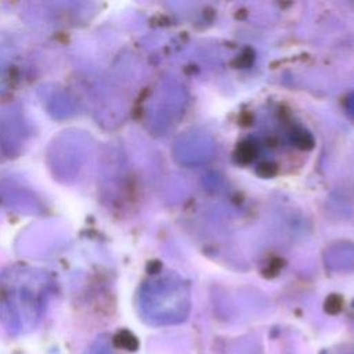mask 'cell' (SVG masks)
I'll list each match as a JSON object with an SVG mask.
<instances>
[{
    "label": "cell",
    "mask_w": 354,
    "mask_h": 354,
    "mask_svg": "<svg viewBox=\"0 0 354 354\" xmlns=\"http://www.w3.org/2000/svg\"><path fill=\"white\" fill-rule=\"evenodd\" d=\"M50 285L43 274L11 271L0 281V321L11 335H25L40 322Z\"/></svg>",
    "instance_id": "1"
},
{
    "label": "cell",
    "mask_w": 354,
    "mask_h": 354,
    "mask_svg": "<svg viewBox=\"0 0 354 354\" xmlns=\"http://www.w3.org/2000/svg\"><path fill=\"white\" fill-rule=\"evenodd\" d=\"M86 354H111L109 339L105 336L97 337L86 350Z\"/></svg>",
    "instance_id": "2"
},
{
    "label": "cell",
    "mask_w": 354,
    "mask_h": 354,
    "mask_svg": "<svg viewBox=\"0 0 354 354\" xmlns=\"http://www.w3.org/2000/svg\"><path fill=\"white\" fill-rule=\"evenodd\" d=\"M253 156V151L250 148V145H243L239 149V158H245V160H250Z\"/></svg>",
    "instance_id": "3"
}]
</instances>
